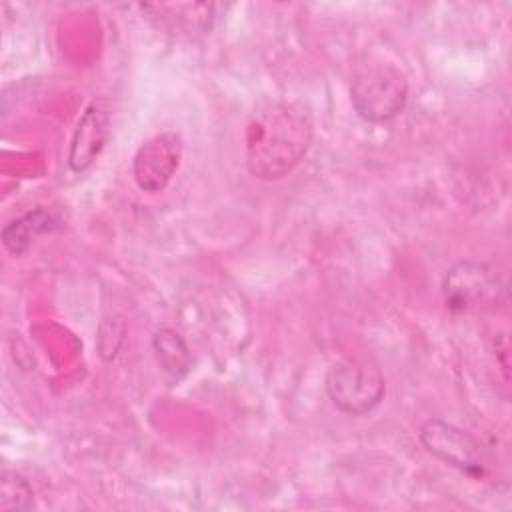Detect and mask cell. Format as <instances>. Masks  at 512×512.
I'll return each mask as SVG.
<instances>
[{"label": "cell", "instance_id": "6da1fadb", "mask_svg": "<svg viewBox=\"0 0 512 512\" xmlns=\"http://www.w3.org/2000/svg\"><path fill=\"white\" fill-rule=\"evenodd\" d=\"M314 136L310 108L298 100L268 102L246 126V164L260 180H280L308 154Z\"/></svg>", "mask_w": 512, "mask_h": 512}, {"label": "cell", "instance_id": "7a4b0ae2", "mask_svg": "<svg viewBox=\"0 0 512 512\" xmlns=\"http://www.w3.org/2000/svg\"><path fill=\"white\" fill-rule=\"evenodd\" d=\"M442 296L454 312H476L500 306L508 288L496 266L480 260H460L446 270Z\"/></svg>", "mask_w": 512, "mask_h": 512}, {"label": "cell", "instance_id": "3957f363", "mask_svg": "<svg viewBox=\"0 0 512 512\" xmlns=\"http://www.w3.org/2000/svg\"><path fill=\"white\" fill-rule=\"evenodd\" d=\"M350 102L362 120L390 122L408 102V82L400 70L388 64L368 66L352 78Z\"/></svg>", "mask_w": 512, "mask_h": 512}, {"label": "cell", "instance_id": "277c9868", "mask_svg": "<svg viewBox=\"0 0 512 512\" xmlns=\"http://www.w3.org/2000/svg\"><path fill=\"white\" fill-rule=\"evenodd\" d=\"M324 386L332 404L352 416L368 414L386 394V382L378 364L364 358H346L330 366Z\"/></svg>", "mask_w": 512, "mask_h": 512}, {"label": "cell", "instance_id": "5b68a950", "mask_svg": "<svg viewBox=\"0 0 512 512\" xmlns=\"http://www.w3.org/2000/svg\"><path fill=\"white\" fill-rule=\"evenodd\" d=\"M418 436L426 452H430L444 464L472 478H482L486 474L488 464L484 446L468 430L458 428L456 424H450L446 420L432 418L420 426Z\"/></svg>", "mask_w": 512, "mask_h": 512}, {"label": "cell", "instance_id": "8992f818", "mask_svg": "<svg viewBox=\"0 0 512 512\" xmlns=\"http://www.w3.org/2000/svg\"><path fill=\"white\" fill-rule=\"evenodd\" d=\"M182 158V138L176 132H162L146 140L132 162V176L140 190L160 192L168 186Z\"/></svg>", "mask_w": 512, "mask_h": 512}, {"label": "cell", "instance_id": "52a82bcc", "mask_svg": "<svg viewBox=\"0 0 512 512\" xmlns=\"http://www.w3.org/2000/svg\"><path fill=\"white\" fill-rule=\"evenodd\" d=\"M108 132H110L108 112L98 102H92L80 116L70 140L68 166L72 172L80 174L94 164V160L100 156V152L106 146Z\"/></svg>", "mask_w": 512, "mask_h": 512}, {"label": "cell", "instance_id": "ba28073f", "mask_svg": "<svg viewBox=\"0 0 512 512\" xmlns=\"http://www.w3.org/2000/svg\"><path fill=\"white\" fill-rule=\"evenodd\" d=\"M142 10L164 32L186 38L206 34L214 18L212 4H142Z\"/></svg>", "mask_w": 512, "mask_h": 512}, {"label": "cell", "instance_id": "9c48e42d", "mask_svg": "<svg viewBox=\"0 0 512 512\" xmlns=\"http://www.w3.org/2000/svg\"><path fill=\"white\" fill-rule=\"evenodd\" d=\"M58 224H60V220L52 210L36 208L32 212L8 222L2 228V242L10 254L20 256L30 248V244L40 234L54 230Z\"/></svg>", "mask_w": 512, "mask_h": 512}, {"label": "cell", "instance_id": "30bf717a", "mask_svg": "<svg viewBox=\"0 0 512 512\" xmlns=\"http://www.w3.org/2000/svg\"><path fill=\"white\" fill-rule=\"evenodd\" d=\"M152 348L158 360V366L162 372H166L172 378H182L190 372L192 368V352L182 338L180 332L174 328H158L152 336Z\"/></svg>", "mask_w": 512, "mask_h": 512}, {"label": "cell", "instance_id": "8fae6325", "mask_svg": "<svg viewBox=\"0 0 512 512\" xmlns=\"http://www.w3.org/2000/svg\"><path fill=\"white\" fill-rule=\"evenodd\" d=\"M34 508V490L30 482L14 472L2 470L0 474V510L2 512H24Z\"/></svg>", "mask_w": 512, "mask_h": 512}, {"label": "cell", "instance_id": "7c38bea8", "mask_svg": "<svg viewBox=\"0 0 512 512\" xmlns=\"http://www.w3.org/2000/svg\"><path fill=\"white\" fill-rule=\"evenodd\" d=\"M122 340H124V322L118 318L106 320L98 332V352H100L102 360H106V362L114 360L120 350Z\"/></svg>", "mask_w": 512, "mask_h": 512}]
</instances>
